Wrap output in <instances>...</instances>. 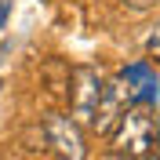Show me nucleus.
Listing matches in <instances>:
<instances>
[{"label":"nucleus","mask_w":160,"mask_h":160,"mask_svg":"<svg viewBox=\"0 0 160 160\" xmlns=\"http://www.w3.org/2000/svg\"><path fill=\"white\" fill-rule=\"evenodd\" d=\"M113 153L124 160H146L157 146V113L146 102H131L113 124Z\"/></svg>","instance_id":"1"},{"label":"nucleus","mask_w":160,"mask_h":160,"mask_svg":"<svg viewBox=\"0 0 160 160\" xmlns=\"http://www.w3.org/2000/svg\"><path fill=\"white\" fill-rule=\"evenodd\" d=\"M44 135H48V146L62 160H88V135L73 117H48Z\"/></svg>","instance_id":"2"},{"label":"nucleus","mask_w":160,"mask_h":160,"mask_svg":"<svg viewBox=\"0 0 160 160\" xmlns=\"http://www.w3.org/2000/svg\"><path fill=\"white\" fill-rule=\"evenodd\" d=\"M102 88H106V80L98 77V69H77V84H73V120H77L80 128H91V120H95V109H98L102 102Z\"/></svg>","instance_id":"3"},{"label":"nucleus","mask_w":160,"mask_h":160,"mask_svg":"<svg viewBox=\"0 0 160 160\" xmlns=\"http://www.w3.org/2000/svg\"><path fill=\"white\" fill-rule=\"evenodd\" d=\"M131 98H135V88H131L128 80H109L106 88H102V102L98 109H95V120H91V131H109L113 124H117V117L131 106Z\"/></svg>","instance_id":"4"},{"label":"nucleus","mask_w":160,"mask_h":160,"mask_svg":"<svg viewBox=\"0 0 160 160\" xmlns=\"http://www.w3.org/2000/svg\"><path fill=\"white\" fill-rule=\"evenodd\" d=\"M128 11H149V8H157L160 0H120Z\"/></svg>","instance_id":"5"},{"label":"nucleus","mask_w":160,"mask_h":160,"mask_svg":"<svg viewBox=\"0 0 160 160\" xmlns=\"http://www.w3.org/2000/svg\"><path fill=\"white\" fill-rule=\"evenodd\" d=\"M149 55H153V58H160V33H153V37H149Z\"/></svg>","instance_id":"6"}]
</instances>
